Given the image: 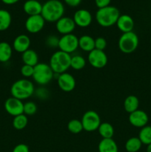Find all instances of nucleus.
<instances>
[{"label":"nucleus","instance_id":"1","mask_svg":"<svg viewBox=\"0 0 151 152\" xmlns=\"http://www.w3.org/2000/svg\"><path fill=\"white\" fill-rule=\"evenodd\" d=\"M65 7L59 0H48L42 4L41 15L45 22H56L64 16Z\"/></svg>","mask_w":151,"mask_h":152},{"label":"nucleus","instance_id":"2","mask_svg":"<svg viewBox=\"0 0 151 152\" xmlns=\"http://www.w3.org/2000/svg\"><path fill=\"white\" fill-rule=\"evenodd\" d=\"M120 16V12L114 6H107L106 7L98 9L96 13V20L100 26L109 28L115 25Z\"/></svg>","mask_w":151,"mask_h":152},{"label":"nucleus","instance_id":"3","mask_svg":"<svg viewBox=\"0 0 151 152\" xmlns=\"http://www.w3.org/2000/svg\"><path fill=\"white\" fill-rule=\"evenodd\" d=\"M35 87L30 80L28 79H20L14 82L10 88V94L13 97L24 100L34 94Z\"/></svg>","mask_w":151,"mask_h":152},{"label":"nucleus","instance_id":"4","mask_svg":"<svg viewBox=\"0 0 151 152\" xmlns=\"http://www.w3.org/2000/svg\"><path fill=\"white\" fill-rule=\"evenodd\" d=\"M71 56L62 50H57L50 56L49 65L55 74H63L70 68Z\"/></svg>","mask_w":151,"mask_h":152},{"label":"nucleus","instance_id":"5","mask_svg":"<svg viewBox=\"0 0 151 152\" xmlns=\"http://www.w3.org/2000/svg\"><path fill=\"white\" fill-rule=\"evenodd\" d=\"M54 76V72L49 64L38 62L36 66H34V72L32 78L36 84L44 86L52 81Z\"/></svg>","mask_w":151,"mask_h":152},{"label":"nucleus","instance_id":"6","mask_svg":"<svg viewBox=\"0 0 151 152\" xmlns=\"http://www.w3.org/2000/svg\"><path fill=\"white\" fill-rule=\"evenodd\" d=\"M139 37L133 31L124 33L120 37L118 42V48L122 53L130 54L133 53L139 46Z\"/></svg>","mask_w":151,"mask_h":152},{"label":"nucleus","instance_id":"7","mask_svg":"<svg viewBox=\"0 0 151 152\" xmlns=\"http://www.w3.org/2000/svg\"><path fill=\"white\" fill-rule=\"evenodd\" d=\"M84 131L93 132L98 130L101 125V118L99 114L95 111H87L83 114L81 120Z\"/></svg>","mask_w":151,"mask_h":152},{"label":"nucleus","instance_id":"8","mask_svg":"<svg viewBox=\"0 0 151 152\" xmlns=\"http://www.w3.org/2000/svg\"><path fill=\"white\" fill-rule=\"evenodd\" d=\"M78 48V38L73 34L63 35L59 38V50L67 53L75 52Z\"/></svg>","mask_w":151,"mask_h":152},{"label":"nucleus","instance_id":"9","mask_svg":"<svg viewBox=\"0 0 151 152\" xmlns=\"http://www.w3.org/2000/svg\"><path fill=\"white\" fill-rule=\"evenodd\" d=\"M87 61L92 67L100 69L106 66L108 62V58L104 50L94 49L88 53Z\"/></svg>","mask_w":151,"mask_h":152},{"label":"nucleus","instance_id":"10","mask_svg":"<svg viewBox=\"0 0 151 152\" xmlns=\"http://www.w3.org/2000/svg\"><path fill=\"white\" fill-rule=\"evenodd\" d=\"M45 20L41 15L28 16L25 23L26 31L30 34H38L44 28Z\"/></svg>","mask_w":151,"mask_h":152},{"label":"nucleus","instance_id":"11","mask_svg":"<svg viewBox=\"0 0 151 152\" xmlns=\"http://www.w3.org/2000/svg\"><path fill=\"white\" fill-rule=\"evenodd\" d=\"M4 106L6 112L13 117L24 114V103L22 100L13 96L6 99Z\"/></svg>","mask_w":151,"mask_h":152},{"label":"nucleus","instance_id":"12","mask_svg":"<svg viewBox=\"0 0 151 152\" xmlns=\"http://www.w3.org/2000/svg\"><path fill=\"white\" fill-rule=\"evenodd\" d=\"M57 84L59 88L63 91L71 92L75 89L76 82L72 74L65 72L58 75Z\"/></svg>","mask_w":151,"mask_h":152},{"label":"nucleus","instance_id":"13","mask_svg":"<svg viewBox=\"0 0 151 152\" xmlns=\"http://www.w3.org/2000/svg\"><path fill=\"white\" fill-rule=\"evenodd\" d=\"M73 19L76 26L80 28H87L91 25L93 16L89 10L86 9H79L75 12Z\"/></svg>","mask_w":151,"mask_h":152},{"label":"nucleus","instance_id":"14","mask_svg":"<svg viewBox=\"0 0 151 152\" xmlns=\"http://www.w3.org/2000/svg\"><path fill=\"white\" fill-rule=\"evenodd\" d=\"M76 24L73 18L63 16L56 22V29L60 34L67 35L73 34L76 28Z\"/></svg>","mask_w":151,"mask_h":152},{"label":"nucleus","instance_id":"15","mask_svg":"<svg viewBox=\"0 0 151 152\" xmlns=\"http://www.w3.org/2000/svg\"><path fill=\"white\" fill-rule=\"evenodd\" d=\"M128 120L133 126L142 129L147 125L149 117L145 111L138 109L129 114Z\"/></svg>","mask_w":151,"mask_h":152},{"label":"nucleus","instance_id":"16","mask_svg":"<svg viewBox=\"0 0 151 152\" xmlns=\"http://www.w3.org/2000/svg\"><path fill=\"white\" fill-rule=\"evenodd\" d=\"M31 41L30 37L26 34H20L14 39L13 42V48L18 53H24L30 49Z\"/></svg>","mask_w":151,"mask_h":152},{"label":"nucleus","instance_id":"17","mask_svg":"<svg viewBox=\"0 0 151 152\" xmlns=\"http://www.w3.org/2000/svg\"><path fill=\"white\" fill-rule=\"evenodd\" d=\"M115 25H117L118 30L123 34L133 31L135 26L133 19L127 14L120 15Z\"/></svg>","mask_w":151,"mask_h":152},{"label":"nucleus","instance_id":"18","mask_svg":"<svg viewBox=\"0 0 151 152\" xmlns=\"http://www.w3.org/2000/svg\"><path fill=\"white\" fill-rule=\"evenodd\" d=\"M23 10L28 16L40 15L42 10V4L37 0H27L23 4Z\"/></svg>","mask_w":151,"mask_h":152},{"label":"nucleus","instance_id":"19","mask_svg":"<svg viewBox=\"0 0 151 152\" xmlns=\"http://www.w3.org/2000/svg\"><path fill=\"white\" fill-rule=\"evenodd\" d=\"M78 48L83 51L90 53L95 49V39L90 35H83L78 38Z\"/></svg>","mask_w":151,"mask_h":152},{"label":"nucleus","instance_id":"20","mask_svg":"<svg viewBox=\"0 0 151 152\" xmlns=\"http://www.w3.org/2000/svg\"><path fill=\"white\" fill-rule=\"evenodd\" d=\"M99 152H118L117 143L113 138L102 139L98 145Z\"/></svg>","mask_w":151,"mask_h":152},{"label":"nucleus","instance_id":"21","mask_svg":"<svg viewBox=\"0 0 151 152\" xmlns=\"http://www.w3.org/2000/svg\"><path fill=\"white\" fill-rule=\"evenodd\" d=\"M22 59L24 65L30 66H36L38 63V56L35 50L28 49V50L22 53Z\"/></svg>","mask_w":151,"mask_h":152},{"label":"nucleus","instance_id":"22","mask_svg":"<svg viewBox=\"0 0 151 152\" xmlns=\"http://www.w3.org/2000/svg\"><path fill=\"white\" fill-rule=\"evenodd\" d=\"M139 98L135 95H129L124 101V108L128 114L133 112L139 109Z\"/></svg>","mask_w":151,"mask_h":152},{"label":"nucleus","instance_id":"23","mask_svg":"<svg viewBox=\"0 0 151 152\" xmlns=\"http://www.w3.org/2000/svg\"><path fill=\"white\" fill-rule=\"evenodd\" d=\"M13 47L6 42H0V62H7L11 59Z\"/></svg>","mask_w":151,"mask_h":152},{"label":"nucleus","instance_id":"24","mask_svg":"<svg viewBox=\"0 0 151 152\" xmlns=\"http://www.w3.org/2000/svg\"><path fill=\"white\" fill-rule=\"evenodd\" d=\"M99 134L102 139H110L113 138L114 135V129L112 125L109 123H102L98 129Z\"/></svg>","mask_w":151,"mask_h":152},{"label":"nucleus","instance_id":"25","mask_svg":"<svg viewBox=\"0 0 151 152\" xmlns=\"http://www.w3.org/2000/svg\"><path fill=\"white\" fill-rule=\"evenodd\" d=\"M12 17L10 12L1 9L0 10V31H4L11 25Z\"/></svg>","mask_w":151,"mask_h":152},{"label":"nucleus","instance_id":"26","mask_svg":"<svg viewBox=\"0 0 151 152\" xmlns=\"http://www.w3.org/2000/svg\"><path fill=\"white\" fill-rule=\"evenodd\" d=\"M142 143L139 137H133L126 141L125 149L127 152H138L142 148Z\"/></svg>","mask_w":151,"mask_h":152},{"label":"nucleus","instance_id":"27","mask_svg":"<svg viewBox=\"0 0 151 152\" xmlns=\"http://www.w3.org/2000/svg\"><path fill=\"white\" fill-rule=\"evenodd\" d=\"M139 140L144 145H149L151 143V126L147 125L142 128L139 133Z\"/></svg>","mask_w":151,"mask_h":152},{"label":"nucleus","instance_id":"28","mask_svg":"<svg viewBox=\"0 0 151 152\" xmlns=\"http://www.w3.org/2000/svg\"><path fill=\"white\" fill-rule=\"evenodd\" d=\"M86 65V59L81 55H74L71 56L70 68L76 71L83 69Z\"/></svg>","mask_w":151,"mask_h":152},{"label":"nucleus","instance_id":"29","mask_svg":"<svg viewBox=\"0 0 151 152\" xmlns=\"http://www.w3.org/2000/svg\"><path fill=\"white\" fill-rule=\"evenodd\" d=\"M28 124V116L22 114L14 117L13 120V126L16 130H23Z\"/></svg>","mask_w":151,"mask_h":152},{"label":"nucleus","instance_id":"30","mask_svg":"<svg viewBox=\"0 0 151 152\" xmlns=\"http://www.w3.org/2000/svg\"><path fill=\"white\" fill-rule=\"evenodd\" d=\"M67 127H68V130L70 133L74 134H79L82 131H84L81 120H78L77 119H73V120H70Z\"/></svg>","mask_w":151,"mask_h":152},{"label":"nucleus","instance_id":"31","mask_svg":"<svg viewBox=\"0 0 151 152\" xmlns=\"http://www.w3.org/2000/svg\"><path fill=\"white\" fill-rule=\"evenodd\" d=\"M37 111L36 104L32 101H28L24 103V114L26 116H32Z\"/></svg>","mask_w":151,"mask_h":152},{"label":"nucleus","instance_id":"32","mask_svg":"<svg viewBox=\"0 0 151 152\" xmlns=\"http://www.w3.org/2000/svg\"><path fill=\"white\" fill-rule=\"evenodd\" d=\"M59 38L56 37V35H50L47 36L45 39V44L49 48H59Z\"/></svg>","mask_w":151,"mask_h":152},{"label":"nucleus","instance_id":"33","mask_svg":"<svg viewBox=\"0 0 151 152\" xmlns=\"http://www.w3.org/2000/svg\"><path fill=\"white\" fill-rule=\"evenodd\" d=\"M34 94L36 95L37 98H38L39 99L41 100H45L47 98L49 97V95H50V92L47 89H46L45 88L40 87L38 88L35 89V92H34Z\"/></svg>","mask_w":151,"mask_h":152},{"label":"nucleus","instance_id":"34","mask_svg":"<svg viewBox=\"0 0 151 152\" xmlns=\"http://www.w3.org/2000/svg\"><path fill=\"white\" fill-rule=\"evenodd\" d=\"M21 74L25 77V79L32 77L34 72V67L28 65H23L20 70Z\"/></svg>","mask_w":151,"mask_h":152},{"label":"nucleus","instance_id":"35","mask_svg":"<svg viewBox=\"0 0 151 152\" xmlns=\"http://www.w3.org/2000/svg\"><path fill=\"white\" fill-rule=\"evenodd\" d=\"M107 47V40L104 37H99L95 39V49L104 50Z\"/></svg>","mask_w":151,"mask_h":152},{"label":"nucleus","instance_id":"36","mask_svg":"<svg viewBox=\"0 0 151 152\" xmlns=\"http://www.w3.org/2000/svg\"><path fill=\"white\" fill-rule=\"evenodd\" d=\"M13 152H30L29 147L26 144H18L13 148Z\"/></svg>","mask_w":151,"mask_h":152},{"label":"nucleus","instance_id":"37","mask_svg":"<svg viewBox=\"0 0 151 152\" xmlns=\"http://www.w3.org/2000/svg\"><path fill=\"white\" fill-rule=\"evenodd\" d=\"M110 2L111 0H95V3H96V7L99 9L110 6Z\"/></svg>","mask_w":151,"mask_h":152},{"label":"nucleus","instance_id":"38","mask_svg":"<svg viewBox=\"0 0 151 152\" xmlns=\"http://www.w3.org/2000/svg\"><path fill=\"white\" fill-rule=\"evenodd\" d=\"M64 1L68 6L73 7H77L81 2V0H64Z\"/></svg>","mask_w":151,"mask_h":152},{"label":"nucleus","instance_id":"39","mask_svg":"<svg viewBox=\"0 0 151 152\" xmlns=\"http://www.w3.org/2000/svg\"><path fill=\"white\" fill-rule=\"evenodd\" d=\"M19 0H1L4 4H8V5H11V4H14L17 3Z\"/></svg>","mask_w":151,"mask_h":152},{"label":"nucleus","instance_id":"40","mask_svg":"<svg viewBox=\"0 0 151 152\" xmlns=\"http://www.w3.org/2000/svg\"><path fill=\"white\" fill-rule=\"evenodd\" d=\"M147 152H151V143L147 145Z\"/></svg>","mask_w":151,"mask_h":152},{"label":"nucleus","instance_id":"41","mask_svg":"<svg viewBox=\"0 0 151 152\" xmlns=\"http://www.w3.org/2000/svg\"><path fill=\"white\" fill-rule=\"evenodd\" d=\"M150 85H151V79H150Z\"/></svg>","mask_w":151,"mask_h":152},{"label":"nucleus","instance_id":"42","mask_svg":"<svg viewBox=\"0 0 151 152\" xmlns=\"http://www.w3.org/2000/svg\"><path fill=\"white\" fill-rule=\"evenodd\" d=\"M150 42H151V37H150Z\"/></svg>","mask_w":151,"mask_h":152}]
</instances>
